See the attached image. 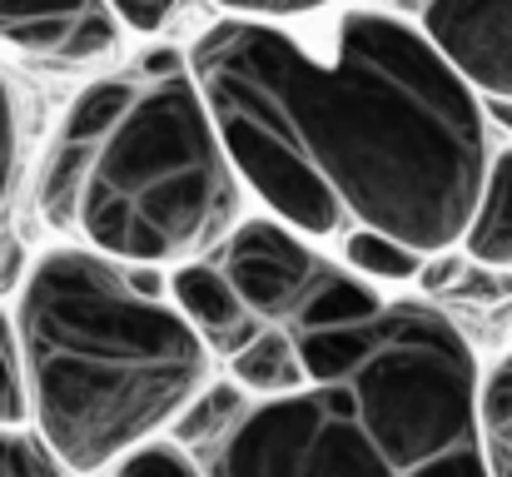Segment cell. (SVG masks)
<instances>
[{
  "label": "cell",
  "mask_w": 512,
  "mask_h": 477,
  "mask_svg": "<svg viewBox=\"0 0 512 477\" xmlns=\"http://www.w3.org/2000/svg\"><path fill=\"white\" fill-rule=\"evenodd\" d=\"M30 423L75 477L110 473L179 428L214 388V353L160 269L50 249L15 304Z\"/></svg>",
  "instance_id": "obj_4"
},
{
  "label": "cell",
  "mask_w": 512,
  "mask_h": 477,
  "mask_svg": "<svg viewBox=\"0 0 512 477\" xmlns=\"http://www.w3.org/2000/svg\"><path fill=\"white\" fill-rule=\"evenodd\" d=\"M294 343L304 388L214 383L174 428L204 477H488L483 368L443 309L383 299Z\"/></svg>",
  "instance_id": "obj_2"
},
{
  "label": "cell",
  "mask_w": 512,
  "mask_h": 477,
  "mask_svg": "<svg viewBox=\"0 0 512 477\" xmlns=\"http://www.w3.org/2000/svg\"><path fill=\"white\" fill-rule=\"evenodd\" d=\"M0 428H30V378L15 318L0 314Z\"/></svg>",
  "instance_id": "obj_13"
},
{
  "label": "cell",
  "mask_w": 512,
  "mask_h": 477,
  "mask_svg": "<svg viewBox=\"0 0 512 477\" xmlns=\"http://www.w3.org/2000/svg\"><path fill=\"white\" fill-rule=\"evenodd\" d=\"M170 299L174 309L189 318V328L209 343V353L234 358L249 338L264 333V323L249 314V304L239 299V289L224 279V269L214 264H179L170 274Z\"/></svg>",
  "instance_id": "obj_8"
},
{
  "label": "cell",
  "mask_w": 512,
  "mask_h": 477,
  "mask_svg": "<svg viewBox=\"0 0 512 477\" xmlns=\"http://www.w3.org/2000/svg\"><path fill=\"white\" fill-rule=\"evenodd\" d=\"M35 209L115 264L179 269L219 249L244 224V179L189 55H145L85 85L40 159Z\"/></svg>",
  "instance_id": "obj_3"
},
{
  "label": "cell",
  "mask_w": 512,
  "mask_h": 477,
  "mask_svg": "<svg viewBox=\"0 0 512 477\" xmlns=\"http://www.w3.org/2000/svg\"><path fill=\"white\" fill-rule=\"evenodd\" d=\"M229 20H259V25H294L339 10V0H214Z\"/></svg>",
  "instance_id": "obj_16"
},
{
  "label": "cell",
  "mask_w": 512,
  "mask_h": 477,
  "mask_svg": "<svg viewBox=\"0 0 512 477\" xmlns=\"http://www.w3.org/2000/svg\"><path fill=\"white\" fill-rule=\"evenodd\" d=\"M0 477H75L35 428H0Z\"/></svg>",
  "instance_id": "obj_14"
},
{
  "label": "cell",
  "mask_w": 512,
  "mask_h": 477,
  "mask_svg": "<svg viewBox=\"0 0 512 477\" xmlns=\"http://www.w3.org/2000/svg\"><path fill=\"white\" fill-rule=\"evenodd\" d=\"M15 174H20V120H15V95L0 75V209L10 204Z\"/></svg>",
  "instance_id": "obj_17"
},
{
  "label": "cell",
  "mask_w": 512,
  "mask_h": 477,
  "mask_svg": "<svg viewBox=\"0 0 512 477\" xmlns=\"http://www.w3.org/2000/svg\"><path fill=\"white\" fill-rule=\"evenodd\" d=\"M110 477H204V468L184 443L160 438V443H145L140 453H130L125 463H115Z\"/></svg>",
  "instance_id": "obj_15"
},
{
  "label": "cell",
  "mask_w": 512,
  "mask_h": 477,
  "mask_svg": "<svg viewBox=\"0 0 512 477\" xmlns=\"http://www.w3.org/2000/svg\"><path fill=\"white\" fill-rule=\"evenodd\" d=\"M179 5H184V0H110L115 20H120V25H130V30H140V35L165 30L174 15H179Z\"/></svg>",
  "instance_id": "obj_18"
},
{
  "label": "cell",
  "mask_w": 512,
  "mask_h": 477,
  "mask_svg": "<svg viewBox=\"0 0 512 477\" xmlns=\"http://www.w3.org/2000/svg\"><path fill=\"white\" fill-rule=\"evenodd\" d=\"M229 383L244 388V393H294L309 383L304 373V358H299V343L289 328H264L259 338H249L234 358H229Z\"/></svg>",
  "instance_id": "obj_10"
},
{
  "label": "cell",
  "mask_w": 512,
  "mask_h": 477,
  "mask_svg": "<svg viewBox=\"0 0 512 477\" xmlns=\"http://www.w3.org/2000/svg\"><path fill=\"white\" fill-rule=\"evenodd\" d=\"M483 105H488V100H483ZM488 115H493V120H503V125L512 130V105H488Z\"/></svg>",
  "instance_id": "obj_19"
},
{
  "label": "cell",
  "mask_w": 512,
  "mask_h": 477,
  "mask_svg": "<svg viewBox=\"0 0 512 477\" xmlns=\"http://www.w3.org/2000/svg\"><path fill=\"white\" fill-rule=\"evenodd\" d=\"M423 254L383 239V234H353L343 239V269L348 274H363V279H378V284H398V279H418L423 274Z\"/></svg>",
  "instance_id": "obj_12"
},
{
  "label": "cell",
  "mask_w": 512,
  "mask_h": 477,
  "mask_svg": "<svg viewBox=\"0 0 512 477\" xmlns=\"http://www.w3.org/2000/svg\"><path fill=\"white\" fill-rule=\"evenodd\" d=\"M483 458L488 477H512V353L483 373Z\"/></svg>",
  "instance_id": "obj_11"
},
{
  "label": "cell",
  "mask_w": 512,
  "mask_h": 477,
  "mask_svg": "<svg viewBox=\"0 0 512 477\" xmlns=\"http://www.w3.org/2000/svg\"><path fill=\"white\" fill-rule=\"evenodd\" d=\"M463 254H468L478 269L512 274V150H498V155H493L483 199H478L473 224H468V234H463Z\"/></svg>",
  "instance_id": "obj_9"
},
{
  "label": "cell",
  "mask_w": 512,
  "mask_h": 477,
  "mask_svg": "<svg viewBox=\"0 0 512 477\" xmlns=\"http://www.w3.org/2000/svg\"><path fill=\"white\" fill-rule=\"evenodd\" d=\"M219 269L264 328L299 333V328L348 323V318L383 309L373 284H363L343 264L324 259L309 239H299L294 229H284L269 214L244 219L224 239V264Z\"/></svg>",
  "instance_id": "obj_5"
},
{
  "label": "cell",
  "mask_w": 512,
  "mask_h": 477,
  "mask_svg": "<svg viewBox=\"0 0 512 477\" xmlns=\"http://www.w3.org/2000/svg\"><path fill=\"white\" fill-rule=\"evenodd\" d=\"M110 0H0V40L30 60L90 65L115 50Z\"/></svg>",
  "instance_id": "obj_7"
},
{
  "label": "cell",
  "mask_w": 512,
  "mask_h": 477,
  "mask_svg": "<svg viewBox=\"0 0 512 477\" xmlns=\"http://www.w3.org/2000/svg\"><path fill=\"white\" fill-rule=\"evenodd\" d=\"M189 70L244 189L299 239L383 234L423 259L463 244L493 169L488 105L408 15H224Z\"/></svg>",
  "instance_id": "obj_1"
},
{
  "label": "cell",
  "mask_w": 512,
  "mask_h": 477,
  "mask_svg": "<svg viewBox=\"0 0 512 477\" xmlns=\"http://www.w3.org/2000/svg\"><path fill=\"white\" fill-rule=\"evenodd\" d=\"M433 50L488 100L512 105V0H398Z\"/></svg>",
  "instance_id": "obj_6"
}]
</instances>
